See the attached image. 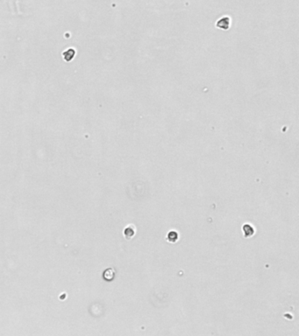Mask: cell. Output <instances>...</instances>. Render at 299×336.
Returning <instances> with one entry per match:
<instances>
[{
  "label": "cell",
  "mask_w": 299,
  "mask_h": 336,
  "mask_svg": "<svg viewBox=\"0 0 299 336\" xmlns=\"http://www.w3.org/2000/svg\"><path fill=\"white\" fill-rule=\"evenodd\" d=\"M75 54H76L75 50L72 49V48H69L66 52L63 53V58H64V60H65L66 61H70L74 58Z\"/></svg>",
  "instance_id": "1"
},
{
  "label": "cell",
  "mask_w": 299,
  "mask_h": 336,
  "mask_svg": "<svg viewBox=\"0 0 299 336\" xmlns=\"http://www.w3.org/2000/svg\"><path fill=\"white\" fill-rule=\"evenodd\" d=\"M243 230H244V233H245L246 236H251L253 234V229L249 225H245L244 228H243Z\"/></svg>",
  "instance_id": "2"
},
{
  "label": "cell",
  "mask_w": 299,
  "mask_h": 336,
  "mask_svg": "<svg viewBox=\"0 0 299 336\" xmlns=\"http://www.w3.org/2000/svg\"><path fill=\"white\" fill-rule=\"evenodd\" d=\"M104 278L105 279H107V280H111V279H112L113 278V277H114V274H113V272H112V270H107V271H105L104 272Z\"/></svg>",
  "instance_id": "3"
},
{
  "label": "cell",
  "mask_w": 299,
  "mask_h": 336,
  "mask_svg": "<svg viewBox=\"0 0 299 336\" xmlns=\"http://www.w3.org/2000/svg\"><path fill=\"white\" fill-rule=\"evenodd\" d=\"M168 240H169V241L175 242V241L177 239L178 236H177V234H176V232H171V233H169V235H168Z\"/></svg>",
  "instance_id": "4"
},
{
  "label": "cell",
  "mask_w": 299,
  "mask_h": 336,
  "mask_svg": "<svg viewBox=\"0 0 299 336\" xmlns=\"http://www.w3.org/2000/svg\"><path fill=\"white\" fill-rule=\"evenodd\" d=\"M133 230L132 229H130V228H127L126 229H125V236L127 237V238H129V237H131V236H133Z\"/></svg>",
  "instance_id": "5"
}]
</instances>
